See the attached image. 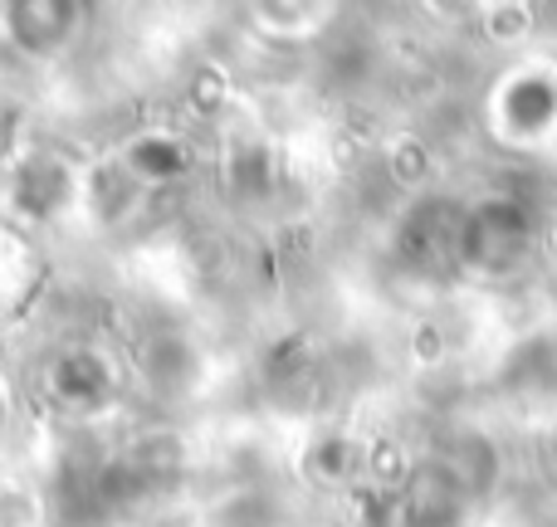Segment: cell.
<instances>
[{
	"label": "cell",
	"mask_w": 557,
	"mask_h": 527,
	"mask_svg": "<svg viewBox=\"0 0 557 527\" xmlns=\"http://www.w3.org/2000/svg\"><path fill=\"white\" fill-rule=\"evenodd\" d=\"M49 396L69 411H94L108 396V366L94 352H64L49 366Z\"/></svg>",
	"instance_id": "7a4b0ae2"
},
{
	"label": "cell",
	"mask_w": 557,
	"mask_h": 527,
	"mask_svg": "<svg viewBox=\"0 0 557 527\" xmlns=\"http://www.w3.org/2000/svg\"><path fill=\"white\" fill-rule=\"evenodd\" d=\"M0 25L25 59H54L78 35V0H5Z\"/></svg>",
	"instance_id": "6da1fadb"
}]
</instances>
